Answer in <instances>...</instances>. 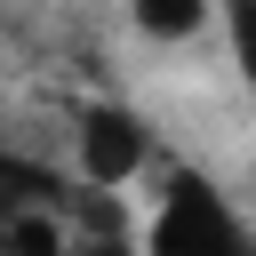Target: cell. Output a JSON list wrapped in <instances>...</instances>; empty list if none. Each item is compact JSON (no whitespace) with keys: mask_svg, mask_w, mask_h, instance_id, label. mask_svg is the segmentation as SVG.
<instances>
[{"mask_svg":"<svg viewBox=\"0 0 256 256\" xmlns=\"http://www.w3.org/2000/svg\"><path fill=\"white\" fill-rule=\"evenodd\" d=\"M208 16H216V0H128V24L144 40H192Z\"/></svg>","mask_w":256,"mask_h":256,"instance_id":"obj_5","label":"cell"},{"mask_svg":"<svg viewBox=\"0 0 256 256\" xmlns=\"http://www.w3.org/2000/svg\"><path fill=\"white\" fill-rule=\"evenodd\" d=\"M144 256H256L240 208L200 176V168H176L152 200V224H144Z\"/></svg>","mask_w":256,"mask_h":256,"instance_id":"obj_1","label":"cell"},{"mask_svg":"<svg viewBox=\"0 0 256 256\" xmlns=\"http://www.w3.org/2000/svg\"><path fill=\"white\" fill-rule=\"evenodd\" d=\"M72 184H80V176H64V168L0 144V224H8V216H32V208H72Z\"/></svg>","mask_w":256,"mask_h":256,"instance_id":"obj_4","label":"cell"},{"mask_svg":"<svg viewBox=\"0 0 256 256\" xmlns=\"http://www.w3.org/2000/svg\"><path fill=\"white\" fill-rule=\"evenodd\" d=\"M72 160H80V184L96 192H128L144 168H152V120L120 96H96L72 112Z\"/></svg>","mask_w":256,"mask_h":256,"instance_id":"obj_2","label":"cell"},{"mask_svg":"<svg viewBox=\"0 0 256 256\" xmlns=\"http://www.w3.org/2000/svg\"><path fill=\"white\" fill-rule=\"evenodd\" d=\"M216 16H224V40H232L240 80L256 88V0H216Z\"/></svg>","mask_w":256,"mask_h":256,"instance_id":"obj_7","label":"cell"},{"mask_svg":"<svg viewBox=\"0 0 256 256\" xmlns=\"http://www.w3.org/2000/svg\"><path fill=\"white\" fill-rule=\"evenodd\" d=\"M64 256H144V232L128 224L120 192H96V184H72V208H64Z\"/></svg>","mask_w":256,"mask_h":256,"instance_id":"obj_3","label":"cell"},{"mask_svg":"<svg viewBox=\"0 0 256 256\" xmlns=\"http://www.w3.org/2000/svg\"><path fill=\"white\" fill-rule=\"evenodd\" d=\"M64 208H32V216H8L0 224V256H64Z\"/></svg>","mask_w":256,"mask_h":256,"instance_id":"obj_6","label":"cell"}]
</instances>
